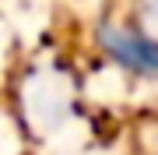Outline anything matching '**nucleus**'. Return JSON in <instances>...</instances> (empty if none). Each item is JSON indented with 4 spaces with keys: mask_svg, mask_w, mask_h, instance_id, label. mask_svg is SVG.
Wrapping results in <instances>:
<instances>
[{
    "mask_svg": "<svg viewBox=\"0 0 158 155\" xmlns=\"http://www.w3.org/2000/svg\"><path fill=\"white\" fill-rule=\"evenodd\" d=\"M102 42L123 67L141 71V74H158V42L155 39H144V35L127 32V28H106Z\"/></svg>",
    "mask_w": 158,
    "mask_h": 155,
    "instance_id": "f257e3e1",
    "label": "nucleus"
},
{
    "mask_svg": "<svg viewBox=\"0 0 158 155\" xmlns=\"http://www.w3.org/2000/svg\"><path fill=\"white\" fill-rule=\"evenodd\" d=\"M148 14H151V18H158V0H148Z\"/></svg>",
    "mask_w": 158,
    "mask_h": 155,
    "instance_id": "f03ea898",
    "label": "nucleus"
}]
</instances>
